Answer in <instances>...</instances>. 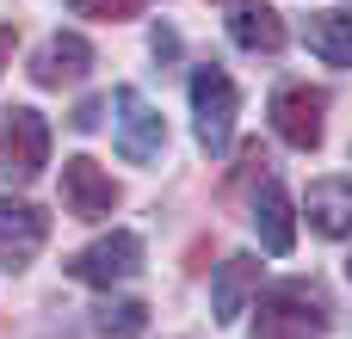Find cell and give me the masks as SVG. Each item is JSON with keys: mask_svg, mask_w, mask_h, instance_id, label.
Returning a JSON list of instances; mask_svg holds the SVG:
<instances>
[{"mask_svg": "<svg viewBox=\"0 0 352 339\" xmlns=\"http://www.w3.org/2000/svg\"><path fill=\"white\" fill-rule=\"evenodd\" d=\"M6 56H12V31L0 25V68H6Z\"/></svg>", "mask_w": 352, "mask_h": 339, "instance_id": "cell-18", "label": "cell"}, {"mask_svg": "<svg viewBox=\"0 0 352 339\" xmlns=\"http://www.w3.org/2000/svg\"><path fill=\"white\" fill-rule=\"evenodd\" d=\"M235 111H241V93H235L229 68H223V62H198V68H192V136H198V148H204L210 161L229 148Z\"/></svg>", "mask_w": 352, "mask_h": 339, "instance_id": "cell-2", "label": "cell"}, {"mask_svg": "<svg viewBox=\"0 0 352 339\" xmlns=\"http://www.w3.org/2000/svg\"><path fill=\"white\" fill-rule=\"evenodd\" d=\"M272 130L291 142V148H322V136H328V93L322 86H303V80H291V86H278L272 93Z\"/></svg>", "mask_w": 352, "mask_h": 339, "instance_id": "cell-5", "label": "cell"}, {"mask_svg": "<svg viewBox=\"0 0 352 339\" xmlns=\"http://www.w3.org/2000/svg\"><path fill=\"white\" fill-rule=\"evenodd\" d=\"M99 111H105L99 99H80V111H74V130H93V124H99Z\"/></svg>", "mask_w": 352, "mask_h": 339, "instance_id": "cell-17", "label": "cell"}, {"mask_svg": "<svg viewBox=\"0 0 352 339\" xmlns=\"http://www.w3.org/2000/svg\"><path fill=\"white\" fill-rule=\"evenodd\" d=\"M43 241H50V216L37 204H25V198H0V266L25 272Z\"/></svg>", "mask_w": 352, "mask_h": 339, "instance_id": "cell-8", "label": "cell"}, {"mask_svg": "<svg viewBox=\"0 0 352 339\" xmlns=\"http://www.w3.org/2000/svg\"><path fill=\"white\" fill-rule=\"evenodd\" d=\"M229 37L248 56H278L285 49V19H278L272 0H235L229 6Z\"/></svg>", "mask_w": 352, "mask_h": 339, "instance_id": "cell-12", "label": "cell"}, {"mask_svg": "<svg viewBox=\"0 0 352 339\" xmlns=\"http://www.w3.org/2000/svg\"><path fill=\"white\" fill-rule=\"evenodd\" d=\"M62 210L80 222H99L118 210V179L93 161V154H68L62 161Z\"/></svg>", "mask_w": 352, "mask_h": 339, "instance_id": "cell-7", "label": "cell"}, {"mask_svg": "<svg viewBox=\"0 0 352 339\" xmlns=\"http://www.w3.org/2000/svg\"><path fill=\"white\" fill-rule=\"evenodd\" d=\"M346 272H352V259H346Z\"/></svg>", "mask_w": 352, "mask_h": 339, "instance_id": "cell-19", "label": "cell"}, {"mask_svg": "<svg viewBox=\"0 0 352 339\" xmlns=\"http://www.w3.org/2000/svg\"><path fill=\"white\" fill-rule=\"evenodd\" d=\"M303 210H309V229L322 241H346L352 235V179H316Z\"/></svg>", "mask_w": 352, "mask_h": 339, "instance_id": "cell-13", "label": "cell"}, {"mask_svg": "<svg viewBox=\"0 0 352 339\" xmlns=\"http://www.w3.org/2000/svg\"><path fill=\"white\" fill-rule=\"evenodd\" d=\"M254 229H260V247L266 253H291L297 247V210H291V191L278 185V179H260V191H254Z\"/></svg>", "mask_w": 352, "mask_h": 339, "instance_id": "cell-11", "label": "cell"}, {"mask_svg": "<svg viewBox=\"0 0 352 339\" xmlns=\"http://www.w3.org/2000/svg\"><path fill=\"white\" fill-rule=\"evenodd\" d=\"M111 142H118V154L136 161V167H155V161L167 154V124H161V111H155L136 86H118V93H111Z\"/></svg>", "mask_w": 352, "mask_h": 339, "instance_id": "cell-4", "label": "cell"}, {"mask_svg": "<svg viewBox=\"0 0 352 339\" xmlns=\"http://www.w3.org/2000/svg\"><path fill=\"white\" fill-rule=\"evenodd\" d=\"M74 12H87V19H105V25H124V19L148 12V0H74Z\"/></svg>", "mask_w": 352, "mask_h": 339, "instance_id": "cell-16", "label": "cell"}, {"mask_svg": "<svg viewBox=\"0 0 352 339\" xmlns=\"http://www.w3.org/2000/svg\"><path fill=\"white\" fill-rule=\"evenodd\" d=\"M93 74V43L80 31H56L37 56H31V80L37 86H80Z\"/></svg>", "mask_w": 352, "mask_h": 339, "instance_id": "cell-9", "label": "cell"}, {"mask_svg": "<svg viewBox=\"0 0 352 339\" xmlns=\"http://www.w3.org/2000/svg\"><path fill=\"white\" fill-rule=\"evenodd\" d=\"M136 272H142V235H130V229H111L105 241H93V247H80L68 259V278H80L93 290H111V284H124Z\"/></svg>", "mask_w": 352, "mask_h": 339, "instance_id": "cell-6", "label": "cell"}, {"mask_svg": "<svg viewBox=\"0 0 352 339\" xmlns=\"http://www.w3.org/2000/svg\"><path fill=\"white\" fill-rule=\"evenodd\" d=\"M303 37H309V49H316L322 62H334V68H352V6L316 12V19L303 25Z\"/></svg>", "mask_w": 352, "mask_h": 339, "instance_id": "cell-14", "label": "cell"}, {"mask_svg": "<svg viewBox=\"0 0 352 339\" xmlns=\"http://www.w3.org/2000/svg\"><path fill=\"white\" fill-rule=\"evenodd\" d=\"M50 161V124L31 105H0V173L6 185H31Z\"/></svg>", "mask_w": 352, "mask_h": 339, "instance_id": "cell-3", "label": "cell"}, {"mask_svg": "<svg viewBox=\"0 0 352 339\" xmlns=\"http://www.w3.org/2000/svg\"><path fill=\"white\" fill-rule=\"evenodd\" d=\"M334 315L316 278H285L272 290H260V315H254V339H328Z\"/></svg>", "mask_w": 352, "mask_h": 339, "instance_id": "cell-1", "label": "cell"}, {"mask_svg": "<svg viewBox=\"0 0 352 339\" xmlns=\"http://www.w3.org/2000/svg\"><path fill=\"white\" fill-rule=\"evenodd\" d=\"M254 290H260V253H229V259L217 266V284H210V315H217V327L241 321V309L254 303Z\"/></svg>", "mask_w": 352, "mask_h": 339, "instance_id": "cell-10", "label": "cell"}, {"mask_svg": "<svg viewBox=\"0 0 352 339\" xmlns=\"http://www.w3.org/2000/svg\"><path fill=\"white\" fill-rule=\"evenodd\" d=\"M93 334H105V339H142V334H148V303H136V296H105V303L93 309Z\"/></svg>", "mask_w": 352, "mask_h": 339, "instance_id": "cell-15", "label": "cell"}]
</instances>
